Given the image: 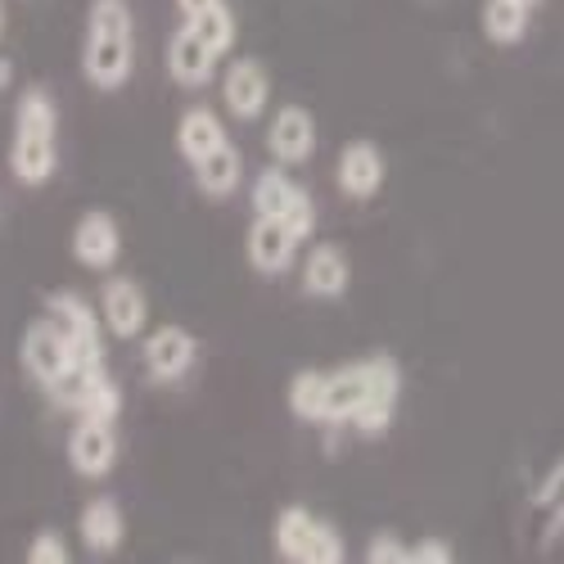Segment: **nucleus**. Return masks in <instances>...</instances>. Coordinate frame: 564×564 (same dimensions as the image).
<instances>
[{"label":"nucleus","instance_id":"nucleus-5","mask_svg":"<svg viewBox=\"0 0 564 564\" xmlns=\"http://www.w3.org/2000/svg\"><path fill=\"white\" fill-rule=\"evenodd\" d=\"M45 316H51L68 348H73V361L68 366H105V316L90 307L82 294H45Z\"/></svg>","mask_w":564,"mask_h":564},{"label":"nucleus","instance_id":"nucleus-8","mask_svg":"<svg viewBox=\"0 0 564 564\" xmlns=\"http://www.w3.org/2000/svg\"><path fill=\"white\" fill-rule=\"evenodd\" d=\"M299 235L285 226V217H267V213H253V226L245 235V258L258 275H285L299 258Z\"/></svg>","mask_w":564,"mask_h":564},{"label":"nucleus","instance_id":"nucleus-3","mask_svg":"<svg viewBox=\"0 0 564 564\" xmlns=\"http://www.w3.org/2000/svg\"><path fill=\"white\" fill-rule=\"evenodd\" d=\"M59 167V109L45 86L19 96L14 135H10V172L23 185H45Z\"/></svg>","mask_w":564,"mask_h":564},{"label":"nucleus","instance_id":"nucleus-12","mask_svg":"<svg viewBox=\"0 0 564 564\" xmlns=\"http://www.w3.org/2000/svg\"><path fill=\"white\" fill-rule=\"evenodd\" d=\"M73 258L86 271H113V262L122 258V230L105 208H90L77 217L73 226Z\"/></svg>","mask_w":564,"mask_h":564},{"label":"nucleus","instance_id":"nucleus-15","mask_svg":"<svg viewBox=\"0 0 564 564\" xmlns=\"http://www.w3.org/2000/svg\"><path fill=\"white\" fill-rule=\"evenodd\" d=\"M384 154L375 140H348V145L339 150V163H335V181H339V191L348 199H370V195H380V185H384Z\"/></svg>","mask_w":564,"mask_h":564},{"label":"nucleus","instance_id":"nucleus-10","mask_svg":"<svg viewBox=\"0 0 564 564\" xmlns=\"http://www.w3.org/2000/svg\"><path fill=\"white\" fill-rule=\"evenodd\" d=\"M68 465L82 479H105L118 465V434L113 420H96V415H77V425L68 434Z\"/></svg>","mask_w":564,"mask_h":564},{"label":"nucleus","instance_id":"nucleus-22","mask_svg":"<svg viewBox=\"0 0 564 564\" xmlns=\"http://www.w3.org/2000/svg\"><path fill=\"white\" fill-rule=\"evenodd\" d=\"M185 23H191L208 45H213V51L217 55H226L230 51V45H235V14H230V6H226V0H217V6H208L204 14H195V19H185Z\"/></svg>","mask_w":564,"mask_h":564},{"label":"nucleus","instance_id":"nucleus-23","mask_svg":"<svg viewBox=\"0 0 564 564\" xmlns=\"http://www.w3.org/2000/svg\"><path fill=\"white\" fill-rule=\"evenodd\" d=\"M118 411H122V389H118V380L105 370L96 384H90V393H86V402H82V411L77 415H96V420H118Z\"/></svg>","mask_w":564,"mask_h":564},{"label":"nucleus","instance_id":"nucleus-25","mask_svg":"<svg viewBox=\"0 0 564 564\" xmlns=\"http://www.w3.org/2000/svg\"><path fill=\"white\" fill-rule=\"evenodd\" d=\"M28 564H68V542L55 529L36 533L32 546H28Z\"/></svg>","mask_w":564,"mask_h":564},{"label":"nucleus","instance_id":"nucleus-19","mask_svg":"<svg viewBox=\"0 0 564 564\" xmlns=\"http://www.w3.org/2000/svg\"><path fill=\"white\" fill-rule=\"evenodd\" d=\"M77 533H82V542H86L90 555H113V551L122 546V533H127L118 501H113V497L86 501V506H82V520H77Z\"/></svg>","mask_w":564,"mask_h":564},{"label":"nucleus","instance_id":"nucleus-2","mask_svg":"<svg viewBox=\"0 0 564 564\" xmlns=\"http://www.w3.org/2000/svg\"><path fill=\"white\" fill-rule=\"evenodd\" d=\"M135 68L131 0H90L82 36V73L96 90H122Z\"/></svg>","mask_w":564,"mask_h":564},{"label":"nucleus","instance_id":"nucleus-20","mask_svg":"<svg viewBox=\"0 0 564 564\" xmlns=\"http://www.w3.org/2000/svg\"><path fill=\"white\" fill-rule=\"evenodd\" d=\"M221 140H230V135H226V127H221V118L213 109L195 105V109L181 113V122H176V150H181L185 163H199L204 154H213L221 145Z\"/></svg>","mask_w":564,"mask_h":564},{"label":"nucleus","instance_id":"nucleus-31","mask_svg":"<svg viewBox=\"0 0 564 564\" xmlns=\"http://www.w3.org/2000/svg\"><path fill=\"white\" fill-rule=\"evenodd\" d=\"M524 6H538V0H524Z\"/></svg>","mask_w":564,"mask_h":564},{"label":"nucleus","instance_id":"nucleus-6","mask_svg":"<svg viewBox=\"0 0 564 564\" xmlns=\"http://www.w3.org/2000/svg\"><path fill=\"white\" fill-rule=\"evenodd\" d=\"M253 213L285 217V226L299 235V240H312V235H316V204H312V195L280 163L258 172V181H253Z\"/></svg>","mask_w":564,"mask_h":564},{"label":"nucleus","instance_id":"nucleus-17","mask_svg":"<svg viewBox=\"0 0 564 564\" xmlns=\"http://www.w3.org/2000/svg\"><path fill=\"white\" fill-rule=\"evenodd\" d=\"M348 280H352V262L339 245L321 240L307 249V258H303V294L307 299H344Z\"/></svg>","mask_w":564,"mask_h":564},{"label":"nucleus","instance_id":"nucleus-24","mask_svg":"<svg viewBox=\"0 0 564 564\" xmlns=\"http://www.w3.org/2000/svg\"><path fill=\"white\" fill-rule=\"evenodd\" d=\"M538 506L551 510V533H560V529H564V460L542 479V488H538Z\"/></svg>","mask_w":564,"mask_h":564},{"label":"nucleus","instance_id":"nucleus-18","mask_svg":"<svg viewBox=\"0 0 564 564\" xmlns=\"http://www.w3.org/2000/svg\"><path fill=\"white\" fill-rule=\"evenodd\" d=\"M191 167H195V185L208 199H230L235 191H240V181H245V154H240L235 140H221L213 154H204Z\"/></svg>","mask_w":564,"mask_h":564},{"label":"nucleus","instance_id":"nucleus-26","mask_svg":"<svg viewBox=\"0 0 564 564\" xmlns=\"http://www.w3.org/2000/svg\"><path fill=\"white\" fill-rule=\"evenodd\" d=\"M366 560L370 564H406V546L398 533H375L366 546Z\"/></svg>","mask_w":564,"mask_h":564},{"label":"nucleus","instance_id":"nucleus-14","mask_svg":"<svg viewBox=\"0 0 564 564\" xmlns=\"http://www.w3.org/2000/svg\"><path fill=\"white\" fill-rule=\"evenodd\" d=\"M221 100H226L230 118L253 122L271 100V73L262 68V59H235L221 77Z\"/></svg>","mask_w":564,"mask_h":564},{"label":"nucleus","instance_id":"nucleus-21","mask_svg":"<svg viewBox=\"0 0 564 564\" xmlns=\"http://www.w3.org/2000/svg\"><path fill=\"white\" fill-rule=\"evenodd\" d=\"M529 10L524 0H484V36L492 45H520L529 32Z\"/></svg>","mask_w":564,"mask_h":564},{"label":"nucleus","instance_id":"nucleus-1","mask_svg":"<svg viewBox=\"0 0 564 564\" xmlns=\"http://www.w3.org/2000/svg\"><path fill=\"white\" fill-rule=\"evenodd\" d=\"M402 398V366L389 352L361 357L335 370H299L290 380V411L307 425H348L361 438H380Z\"/></svg>","mask_w":564,"mask_h":564},{"label":"nucleus","instance_id":"nucleus-16","mask_svg":"<svg viewBox=\"0 0 564 564\" xmlns=\"http://www.w3.org/2000/svg\"><path fill=\"white\" fill-rule=\"evenodd\" d=\"M217 51L213 45L185 23V28H176V36L167 41V73H172V82L176 86H185V90H199V86H208L213 82V73H217Z\"/></svg>","mask_w":564,"mask_h":564},{"label":"nucleus","instance_id":"nucleus-28","mask_svg":"<svg viewBox=\"0 0 564 564\" xmlns=\"http://www.w3.org/2000/svg\"><path fill=\"white\" fill-rule=\"evenodd\" d=\"M208 6H217V0H176V10H181L185 19H195V14H204Z\"/></svg>","mask_w":564,"mask_h":564},{"label":"nucleus","instance_id":"nucleus-13","mask_svg":"<svg viewBox=\"0 0 564 564\" xmlns=\"http://www.w3.org/2000/svg\"><path fill=\"white\" fill-rule=\"evenodd\" d=\"M100 316L113 339H135L150 325V299L131 275H109L100 290Z\"/></svg>","mask_w":564,"mask_h":564},{"label":"nucleus","instance_id":"nucleus-4","mask_svg":"<svg viewBox=\"0 0 564 564\" xmlns=\"http://www.w3.org/2000/svg\"><path fill=\"white\" fill-rule=\"evenodd\" d=\"M275 555L290 564H344L348 546L339 529L316 520L307 506H285L275 514Z\"/></svg>","mask_w":564,"mask_h":564},{"label":"nucleus","instance_id":"nucleus-9","mask_svg":"<svg viewBox=\"0 0 564 564\" xmlns=\"http://www.w3.org/2000/svg\"><path fill=\"white\" fill-rule=\"evenodd\" d=\"M140 357H145V375L154 384H176L199 361V339L185 325H159L140 348Z\"/></svg>","mask_w":564,"mask_h":564},{"label":"nucleus","instance_id":"nucleus-7","mask_svg":"<svg viewBox=\"0 0 564 564\" xmlns=\"http://www.w3.org/2000/svg\"><path fill=\"white\" fill-rule=\"evenodd\" d=\"M19 361H23V370L32 375V380L41 384V389H51L59 375L68 370V361H73V348H68V339H64V330L51 321V316H36L28 330H23V344H19Z\"/></svg>","mask_w":564,"mask_h":564},{"label":"nucleus","instance_id":"nucleus-27","mask_svg":"<svg viewBox=\"0 0 564 564\" xmlns=\"http://www.w3.org/2000/svg\"><path fill=\"white\" fill-rule=\"evenodd\" d=\"M452 546L443 538H420L415 546H406V564H452Z\"/></svg>","mask_w":564,"mask_h":564},{"label":"nucleus","instance_id":"nucleus-11","mask_svg":"<svg viewBox=\"0 0 564 564\" xmlns=\"http://www.w3.org/2000/svg\"><path fill=\"white\" fill-rule=\"evenodd\" d=\"M267 150L280 167H299L316 154V118L312 109L303 105H285V109H275L271 127H267Z\"/></svg>","mask_w":564,"mask_h":564},{"label":"nucleus","instance_id":"nucleus-30","mask_svg":"<svg viewBox=\"0 0 564 564\" xmlns=\"http://www.w3.org/2000/svg\"><path fill=\"white\" fill-rule=\"evenodd\" d=\"M0 32H6V0H0Z\"/></svg>","mask_w":564,"mask_h":564},{"label":"nucleus","instance_id":"nucleus-29","mask_svg":"<svg viewBox=\"0 0 564 564\" xmlns=\"http://www.w3.org/2000/svg\"><path fill=\"white\" fill-rule=\"evenodd\" d=\"M10 82V64H0V86H6Z\"/></svg>","mask_w":564,"mask_h":564}]
</instances>
